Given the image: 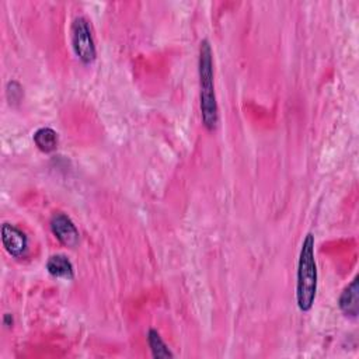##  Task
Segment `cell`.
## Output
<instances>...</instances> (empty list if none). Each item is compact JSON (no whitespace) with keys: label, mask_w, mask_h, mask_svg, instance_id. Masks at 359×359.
Here are the masks:
<instances>
[{"label":"cell","mask_w":359,"mask_h":359,"mask_svg":"<svg viewBox=\"0 0 359 359\" xmlns=\"http://www.w3.org/2000/svg\"><path fill=\"white\" fill-rule=\"evenodd\" d=\"M70 40H72V48H74L75 55L82 63L90 65L96 60L97 49H96L94 38L92 34L90 24L85 17L79 16L74 20V23H72Z\"/></svg>","instance_id":"cell-3"},{"label":"cell","mask_w":359,"mask_h":359,"mask_svg":"<svg viewBox=\"0 0 359 359\" xmlns=\"http://www.w3.org/2000/svg\"><path fill=\"white\" fill-rule=\"evenodd\" d=\"M49 225H51L52 235L56 237V240L62 246L74 249L79 244V240H81L79 231L75 226V224L72 222V219L67 217V215H65L62 212L53 213Z\"/></svg>","instance_id":"cell-4"},{"label":"cell","mask_w":359,"mask_h":359,"mask_svg":"<svg viewBox=\"0 0 359 359\" xmlns=\"http://www.w3.org/2000/svg\"><path fill=\"white\" fill-rule=\"evenodd\" d=\"M148 342L152 351L153 358H174V353L169 349L166 342L163 341L162 335L159 334L158 330L151 328L148 333Z\"/></svg>","instance_id":"cell-9"},{"label":"cell","mask_w":359,"mask_h":359,"mask_svg":"<svg viewBox=\"0 0 359 359\" xmlns=\"http://www.w3.org/2000/svg\"><path fill=\"white\" fill-rule=\"evenodd\" d=\"M6 94H8V99L12 104H17L23 97V87L20 86L19 82H15V81L9 82Z\"/></svg>","instance_id":"cell-10"},{"label":"cell","mask_w":359,"mask_h":359,"mask_svg":"<svg viewBox=\"0 0 359 359\" xmlns=\"http://www.w3.org/2000/svg\"><path fill=\"white\" fill-rule=\"evenodd\" d=\"M47 271L53 278L60 279H74L75 278V268L72 261L63 254H53L47 261Z\"/></svg>","instance_id":"cell-7"},{"label":"cell","mask_w":359,"mask_h":359,"mask_svg":"<svg viewBox=\"0 0 359 359\" xmlns=\"http://www.w3.org/2000/svg\"><path fill=\"white\" fill-rule=\"evenodd\" d=\"M317 264L315 257V235L308 233L303 239L297 272V303L299 310H312L317 295Z\"/></svg>","instance_id":"cell-2"},{"label":"cell","mask_w":359,"mask_h":359,"mask_svg":"<svg viewBox=\"0 0 359 359\" xmlns=\"http://www.w3.org/2000/svg\"><path fill=\"white\" fill-rule=\"evenodd\" d=\"M2 242L5 250L15 258H22L28 250V237L16 225L3 224L2 226Z\"/></svg>","instance_id":"cell-5"},{"label":"cell","mask_w":359,"mask_h":359,"mask_svg":"<svg viewBox=\"0 0 359 359\" xmlns=\"http://www.w3.org/2000/svg\"><path fill=\"white\" fill-rule=\"evenodd\" d=\"M340 310L344 316L349 319H356L359 313V290H358V278H355L347 288L342 291L338 299Z\"/></svg>","instance_id":"cell-6"},{"label":"cell","mask_w":359,"mask_h":359,"mask_svg":"<svg viewBox=\"0 0 359 359\" xmlns=\"http://www.w3.org/2000/svg\"><path fill=\"white\" fill-rule=\"evenodd\" d=\"M3 322H5V326H8V327H10V326H13V317H12V315H5V317H3Z\"/></svg>","instance_id":"cell-11"},{"label":"cell","mask_w":359,"mask_h":359,"mask_svg":"<svg viewBox=\"0 0 359 359\" xmlns=\"http://www.w3.org/2000/svg\"><path fill=\"white\" fill-rule=\"evenodd\" d=\"M212 48L208 40L199 44L198 56V76H199V108L202 124L208 131H215L219 122V108L215 93L213 81V58Z\"/></svg>","instance_id":"cell-1"},{"label":"cell","mask_w":359,"mask_h":359,"mask_svg":"<svg viewBox=\"0 0 359 359\" xmlns=\"http://www.w3.org/2000/svg\"><path fill=\"white\" fill-rule=\"evenodd\" d=\"M33 140L35 143V147L44 153H51V152L56 151L58 142H59L56 131H53L49 126H44V128L37 129L34 136H33Z\"/></svg>","instance_id":"cell-8"}]
</instances>
